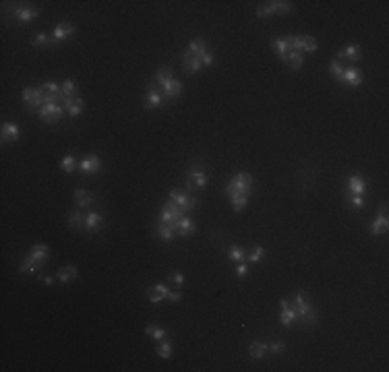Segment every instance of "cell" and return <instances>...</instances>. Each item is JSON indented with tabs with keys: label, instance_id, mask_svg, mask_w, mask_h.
<instances>
[{
	"label": "cell",
	"instance_id": "obj_1",
	"mask_svg": "<svg viewBox=\"0 0 389 372\" xmlns=\"http://www.w3.org/2000/svg\"><path fill=\"white\" fill-rule=\"evenodd\" d=\"M159 91H162V95H164V102H172V99H176V97H180L182 95V83L178 81V79H174L172 77V68L170 66H162V68H157L155 70V77H153V81H151Z\"/></svg>",
	"mask_w": 389,
	"mask_h": 372
},
{
	"label": "cell",
	"instance_id": "obj_2",
	"mask_svg": "<svg viewBox=\"0 0 389 372\" xmlns=\"http://www.w3.org/2000/svg\"><path fill=\"white\" fill-rule=\"evenodd\" d=\"M292 308L296 310V316L298 325L302 327H315L317 325V313L315 308L311 304V298H308L304 291H296V294L292 296Z\"/></svg>",
	"mask_w": 389,
	"mask_h": 372
},
{
	"label": "cell",
	"instance_id": "obj_3",
	"mask_svg": "<svg viewBox=\"0 0 389 372\" xmlns=\"http://www.w3.org/2000/svg\"><path fill=\"white\" fill-rule=\"evenodd\" d=\"M48 257H50L48 244H35L25 255L23 263H21V267H19V269H21V273H37V271L42 269V265L48 260Z\"/></svg>",
	"mask_w": 389,
	"mask_h": 372
},
{
	"label": "cell",
	"instance_id": "obj_4",
	"mask_svg": "<svg viewBox=\"0 0 389 372\" xmlns=\"http://www.w3.org/2000/svg\"><path fill=\"white\" fill-rule=\"evenodd\" d=\"M48 102V93L44 87H25L23 89V104L27 112H39V108Z\"/></svg>",
	"mask_w": 389,
	"mask_h": 372
},
{
	"label": "cell",
	"instance_id": "obj_5",
	"mask_svg": "<svg viewBox=\"0 0 389 372\" xmlns=\"http://www.w3.org/2000/svg\"><path fill=\"white\" fill-rule=\"evenodd\" d=\"M226 193H240V195H251L253 193V176L248 172H238L236 176H232L228 180V184L224 188V195Z\"/></svg>",
	"mask_w": 389,
	"mask_h": 372
},
{
	"label": "cell",
	"instance_id": "obj_6",
	"mask_svg": "<svg viewBox=\"0 0 389 372\" xmlns=\"http://www.w3.org/2000/svg\"><path fill=\"white\" fill-rule=\"evenodd\" d=\"M168 200H172V203L180 209L184 215H188L199 205V200L191 193H188V190H180V188H172L170 195H168Z\"/></svg>",
	"mask_w": 389,
	"mask_h": 372
},
{
	"label": "cell",
	"instance_id": "obj_7",
	"mask_svg": "<svg viewBox=\"0 0 389 372\" xmlns=\"http://www.w3.org/2000/svg\"><path fill=\"white\" fill-rule=\"evenodd\" d=\"M207 184V174L201 164H195L191 170L186 172V190H203Z\"/></svg>",
	"mask_w": 389,
	"mask_h": 372
},
{
	"label": "cell",
	"instance_id": "obj_8",
	"mask_svg": "<svg viewBox=\"0 0 389 372\" xmlns=\"http://www.w3.org/2000/svg\"><path fill=\"white\" fill-rule=\"evenodd\" d=\"M64 114H66V112H64L62 104H58V102L44 104L42 108H39V112H37L39 120H42V122H46V124H54V122H58V120H60Z\"/></svg>",
	"mask_w": 389,
	"mask_h": 372
},
{
	"label": "cell",
	"instance_id": "obj_9",
	"mask_svg": "<svg viewBox=\"0 0 389 372\" xmlns=\"http://www.w3.org/2000/svg\"><path fill=\"white\" fill-rule=\"evenodd\" d=\"M166 102H164V95H162V91L153 85V83H149L147 85V91H145V95H143V108L145 110H157V108H162Z\"/></svg>",
	"mask_w": 389,
	"mask_h": 372
},
{
	"label": "cell",
	"instance_id": "obj_10",
	"mask_svg": "<svg viewBox=\"0 0 389 372\" xmlns=\"http://www.w3.org/2000/svg\"><path fill=\"white\" fill-rule=\"evenodd\" d=\"M184 213L180 209H178L172 200H168V203L162 207V211H159V217H157V221L159 224H170V226H176V221L180 219Z\"/></svg>",
	"mask_w": 389,
	"mask_h": 372
},
{
	"label": "cell",
	"instance_id": "obj_11",
	"mask_svg": "<svg viewBox=\"0 0 389 372\" xmlns=\"http://www.w3.org/2000/svg\"><path fill=\"white\" fill-rule=\"evenodd\" d=\"M62 108H64L66 116L77 118L79 114L83 112V108H85L83 97H81V95H64V97H62Z\"/></svg>",
	"mask_w": 389,
	"mask_h": 372
},
{
	"label": "cell",
	"instance_id": "obj_12",
	"mask_svg": "<svg viewBox=\"0 0 389 372\" xmlns=\"http://www.w3.org/2000/svg\"><path fill=\"white\" fill-rule=\"evenodd\" d=\"M37 15H39V11L35 6H15L13 8V19L17 23H21V25L33 23L37 19Z\"/></svg>",
	"mask_w": 389,
	"mask_h": 372
},
{
	"label": "cell",
	"instance_id": "obj_13",
	"mask_svg": "<svg viewBox=\"0 0 389 372\" xmlns=\"http://www.w3.org/2000/svg\"><path fill=\"white\" fill-rule=\"evenodd\" d=\"M99 170H102V159H99L97 155H87L79 162V174H83V176L97 174Z\"/></svg>",
	"mask_w": 389,
	"mask_h": 372
},
{
	"label": "cell",
	"instance_id": "obj_14",
	"mask_svg": "<svg viewBox=\"0 0 389 372\" xmlns=\"http://www.w3.org/2000/svg\"><path fill=\"white\" fill-rule=\"evenodd\" d=\"M73 33H75V25L68 23V21H62V23H58V25L54 27V31H52V42H54V44H62V42H66L68 37H73Z\"/></svg>",
	"mask_w": 389,
	"mask_h": 372
},
{
	"label": "cell",
	"instance_id": "obj_15",
	"mask_svg": "<svg viewBox=\"0 0 389 372\" xmlns=\"http://www.w3.org/2000/svg\"><path fill=\"white\" fill-rule=\"evenodd\" d=\"M387 228H389V221H387V205H383L381 211L377 213V217L373 219V224H371V234H373V236L387 234Z\"/></svg>",
	"mask_w": 389,
	"mask_h": 372
},
{
	"label": "cell",
	"instance_id": "obj_16",
	"mask_svg": "<svg viewBox=\"0 0 389 372\" xmlns=\"http://www.w3.org/2000/svg\"><path fill=\"white\" fill-rule=\"evenodd\" d=\"M280 308H282V313H280V325L282 327H292L296 320H298V316H296V310L292 308V304H290V300H282L280 302Z\"/></svg>",
	"mask_w": 389,
	"mask_h": 372
},
{
	"label": "cell",
	"instance_id": "obj_17",
	"mask_svg": "<svg viewBox=\"0 0 389 372\" xmlns=\"http://www.w3.org/2000/svg\"><path fill=\"white\" fill-rule=\"evenodd\" d=\"M104 226V215L99 213V211H89L85 215V232L87 234H93V232H99Z\"/></svg>",
	"mask_w": 389,
	"mask_h": 372
},
{
	"label": "cell",
	"instance_id": "obj_18",
	"mask_svg": "<svg viewBox=\"0 0 389 372\" xmlns=\"http://www.w3.org/2000/svg\"><path fill=\"white\" fill-rule=\"evenodd\" d=\"M346 190L350 195H358V197H364L366 193V180L362 176H350L346 182Z\"/></svg>",
	"mask_w": 389,
	"mask_h": 372
},
{
	"label": "cell",
	"instance_id": "obj_19",
	"mask_svg": "<svg viewBox=\"0 0 389 372\" xmlns=\"http://www.w3.org/2000/svg\"><path fill=\"white\" fill-rule=\"evenodd\" d=\"M0 135H2V143H15V141L21 137V128H19V124H15V122H2Z\"/></svg>",
	"mask_w": 389,
	"mask_h": 372
},
{
	"label": "cell",
	"instance_id": "obj_20",
	"mask_svg": "<svg viewBox=\"0 0 389 372\" xmlns=\"http://www.w3.org/2000/svg\"><path fill=\"white\" fill-rule=\"evenodd\" d=\"M180 58H182V66H184L186 73H199V70L203 68L201 58H199V56H193L191 52H186V50L180 54Z\"/></svg>",
	"mask_w": 389,
	"mask_h": 372
},
{
	"label": "cell",
	"instance_id": "obj_21",
	"mask_svg": "<svg viewBox=\"0 0 389 372\" xmlns=\"http://www.w3.org/2000/svg\"><path fill=\"white\" fill-rule=\"evenodd\" d=\"M271 48L275 50V54L280 56V60H284L286 62V58H288V52H290V42H288V35H284V37H273L271 39Z\"/></svg>",
	"mask_w": 389,
	"mask_h": 372
},
{
	"label": "cell",
	"instance_id": "obj_22",
	"mask_svg": "<svg viewBox=\"0 0 389 372\" xmlns=\"http://www.w3.org/2000/svg\"><path fill=\"white\" fill-rule=\"evenodd\" d=\"M195 229H197V226H195V221H193L191 217H188V215H182L180 219H178V221H176V232H178V234H180L182 238H186V236H191V234L195 232Z\"/></svg>",
	"mask_w": 389,
	"mask_h": 372
},
{
	"label": "cell",
	"instance_id": "obj_23",
	"mask_svg": "<svg viewBox=\"0 0 389 372\" xmlns=\"http://www.w3.org/2000/svg\"><path fill=\"white\" fill-rule=\"evenodd\" d=\"M337 58H340V60H350V62H358V60L362 58V50H360V46H356V44L346 46L342 52L337 54Z\"/></svg>",
	"mask_w": 389,
	"mask_h": 372
},
{
	"label": "cell",
	"instance_id": "obj_24",
	"mask_svg": "<svg viewBox=\"0 0 389 372\" xmlns=\"http://www.w3.org/2000/svg\"><path fill=\"white\" fill-rule=\"evenodd\" d=\"M342 83H348L350 87H360L362 85V73L358 70L356 66H350L344 70V81Z\"/></svg>",
	"mask_w": 389,
	"mask_h": 372
},
{
	"label": "cell",
	"instance_id": "obj_25",
	"mask_svg": "<svg viewBox=\"0 0 389 372\" xmlns=\"http://www.w3.org/2000/svg\"><path fill=\"white\" fill-rule=\"evenodd\" d=\"M157 238L162 240V242H172L174 240V234H176V226H170V224H159L157 221V229H155Z\"/></svg>",
	"mask_w": 389,
	"mask_h": 372
},
{
	"label": "cell",
	"instance_id": "obj_26",
	"mask_svg": "<svg viewBox=\"0 0 389 372\" xmlns=\"http://www.w3.org/2000/svg\"><path fill=\"white\" fill-rule=\"evenodd\" d=\"M73 197H75V203H77V209H83V207H89L93 203V195L91 193H87V190H83V188H77L75 193H73Z\"/></svg>",
	"mask_w": 389,
	"mask_h": 372
},
{
	"label": "cell",
	"instance_id": "obj_27",
	"mask_svg": "<svg viewBox=\"0 0 389 372\" xmlns=\"http://www.w3.org/2000/svg\"><path fill=\"white\" fill-rule=\"evenodd\" d=\"M327 70H329V75H331L335 81H344V70H346V66H344V62L340 58H333L331 62H329V66H327Z\"/></svg>",
	"mask_w": 389,
	"mask_h": 372
},
{
	"label": "cell",
	"instance_id": "obj_28",
	"mask_svg": "<svg viewBox=\"0 0 389 372\" xmlns=\"http://www.w3.org/2000/svg\"><path fill=\"white\" fill-rule=\"evenodd\" d=\"M77 275H79L77 267H75V265H68V267H62V269H58V273H56V279L60 281V284H68V281L77 279Z\"/></svg>",
	"mask_w": 389,
	"mask_h": 372
},
{
	"label": "cell",
	"instance_id": "obj_29",
	"mask_svg": "<svg viewBox=\"0 0 389 372\" xmlns=\"http://www.w3.org/2000/svg\"><path fill=\"white\" fill-rule=\"evenodd\" d=\"M68 226H71L75 232H81L85 229V215L81 213V209H75L71 215H68Z\"/></svg>",
	"mask_w": 389,
	"mask_h": 372
},
{
	"label": "cell",
	"instance_id": "obj_30",
	"mask_svg": "<svg viewBox=\"0 0 389 372\" xmlns=\"http://www.w3.org/2000/svg\"><path fill=\"white\" fill-rule=\"evenodd\" d=\"M226 197H228V200H230V205H232L234 211H242L246 207V203H248V197L240 195V193H226Z\"/></svg>",
	"mask_w": 389,
	"mask_h": 372
},
{
	"label": "cell",
	"instance_id": "obj_31",
	"mask_svg": "<svg viewBox=\"0 0 389 372\" xmlns=\"http://www.w3.org/2000/svg\"><path fill=\"white\" fill-rule=\"evenodd\" d=\"M186 52H191L193 56H203V54L207 52V44H205V39H201V37L191 39V44H188Z\"/></svg>",
	"mask_w": 389,
	"mask_h": 372
},
{
	"label": "cell",
	"instance_id": "obj_32",
	"mask_svg": "<svg viewBox=\"0 0 389 372\" xmlns=\"http://www.w3.org/2000/svg\"><path fill=\"white\" fill-rule=\"evenodd\" d=\"M248 356L253 360H263L267 356V343H261V341H255V343L248 345Z\"/></svg>",
	"mask_w": 389,
	"mask_h": 372
},
{
	"label": "cell",
	"instance_id": "obj_33",
	"mask_svg": "<svg viewBox=\"0 0 389 372\" xmlns=\"http://www.w3.org/2000/svg\"><path fill=\"white\" fill-rule=\"evenodd\" d=\"M60 168H62V172H64V174H73L75 170H79V162H77V157H75V155H64V157L60 159Z\"/></svg>",
	"mask_w": 389,
	"mask_h": 372
},
{
	"label": "cell",
	"instance_id": "obj_34",
	"mask_svg": "<svg viewBox=\"0 0 389 372\" xmlns=\"http://www.w3.org/2000/svg\"><path fill=\"white\" fill-rule=\"evenodd\" d=\"M248 263H253V265H257V263H261V260L265 258V248L263 246H255L253 250H248L246 253V257H244Z\"/></svg>",
	"mask_w": 389,
	"mask_h": 372
},
{
	"label": "cell",
	"instance_id": "obj_35",
	"mask_svg": "<svg viewBox=\"0 0 389 372\" xmlns=\"http://www.w3.org/2000/svg\"><path fill=\"white\" fill-rule=\"evenodd\" d=\"M145 335H149L151 339H155V341H162V339H166V329L164 327H157V325H147L145 327Z\"/></svg>",
	"mask_w": 389,
	"mask_h": 372
},
{
	"label": "cell",
	"instance_id": "obj_36",
	"mask_svg": "<svg viewBox=\"0 0 389 372\" xmlns=\"http://www.w3.org/2000/svg\"><path fill=\"white\" fill-rule=\"evenodd\" d=\"M344 200L352 209H362L364 207V197H358V195H350L348 190H344Z\"/></svg>",
	"mask_w": 389,
	"mask_h": 372
},
{
	"label": "cell",
	"instance_id": "obj_37",
	"mask_svg": "<svg viewBox=\"0 0 389 372\" xmlns=\"http://www.w3.org/2000/svg\"><path fill=\"white\" fill-rule=\"evenodd\" d=\"M228 258L230 260H238V263H240V260H244V257H246V250L244 248H240L238 244H232L230 248H228Z\"/></svg>",
	"mask_w": 389,
	"mask_h": 372
},
{
	"label": "cell",
	"instance_id": "obj_38",
	"mask_svg": "<svg viewBox=\"0 0 389 372\" xmlns=\"http://www.w3.org/2000/svg\"><path fill=\"white\" fill-rule=\"evenodd\" d=\"M271 8H273V13L286 15V13L292 11L294 4H292V2H286V0H273V2H271Z\"/></svg>",
	"mask_w": 389,
	"mask_h": 372
},
{
	"label": "cell",
	"instance_id": "obj_39",
	"mask_svg": "<svg viewBox=\"0 0 389 372\" xmlns=\"http://www.w3.org/2000/svg\"><path fill=\"white\" fill-rule=\"evenodd\" d=\"M157 356L162 358V360H168L172 356V343L168 339H162L159 341V345H157Z\"/></svg>",
	"mask_w": 389,
	"mask_h": 372
},
{
	"label": "cell",
	"instance_id": "obj_40",
	"mask_svg": "<svg viewBox=\"0 0 389 372\" xmlns=\"http://www.w3.org/2000/svg\"><path fill=\"white\" fill-rule=\"evenodd\" d=\"M31 44L35 48H44V46H52L54 42H52V35L50 33H37L35 37H31Z\"/></svg>",
	"mask_w": 389,
	"mask_h": 372
},
{
	"label": "cell",
	"instance_id": "obj_41",
	"mask_svg": "<svg viewBox=\"0 0 389 372\" xmlns=\"http://www.w3.org/2000/svg\"><path fill=\"white\" fill-rule=\"evenodd\" d=\"M286 62L290 64L294 70H298L302 66V54L300 52H294V50H290V52H288V58H286Z\"/></svg>",
	"mask_w": 389,
	"mask_h": 372
},
{
	"label": "cell",
	"instance_id": "obj_42",
	"mask_svg": "<svg viewBox=\"0 0 389 372\" xmlns=\"http://www.w3.org/2000/svg\"><path fill=\"white\" fill-rule=\"evenodd\" d=\"M317 48H319V44H317V39H315V37H311V35H302V52L313 54V52H317Z\"/></svg>",
	"mask_w": 389,
	"mask_h": 372
},
{
	"label": "cell",
	"instance_id": "obj_43",
	"mask_svg": "<svg viewBox=\"0 0 389 372\" xmlns=\"http://www.w3.org/2000/svg\"><path fill=\"white\" fill-rule=\"evenodd\" d=\"M286 351V343L284 341H273V343H267V354L271 356H280Z\"/></svg>",
	"mask_w": 389,
	"mask_h": 372
},
{
	"label": "cell",
	"instance_id": "obj_44",
	"mask_svg": "<svg viewBox=\"0 0 389 372\" xmlns=\"http://www.w3.org/2000/svg\"><path fill=\"white\" fill-rule=\"evenodd\" d=\"M60 89H62V95H77V85H75L73 79H66V81H62Z\"/></svg>",
	"mask_w": 389,
	"mask_h": 372
},
{
	"label": "cell",
	"instance_id": "obj_45",
	"mask_svg": "<svg viewBox=\"0 0 389 372\" xmlns=\"http://www.w3.org/2000/svg\"><path fill=\"white\" fill-rule=\"evenodd\" d=\"M42 87H44L46 93H52V95H60V93H62L60 83H56V81H46Z\"/></svg>",
	"mask_w": 389,
	"mask_h": 372
},
{
	"label": "cell",
	"instance_id": "obj_46",
	"mask_svg": "<svg viewBox=\"0 0 389 372\" xmlns=\"http://www.w3.org/2000/svg\"><path fill=\"white\" fill-rule=\"evenodd\" d=\"M271 15H275L273 13V8H271V2H265V4H259L257 6V17H271Z\"/></svg>",
	"mask_w": 389,
	"mask_h": 372
},
{
	"label": "cell",
	"instance_id": "obj_47",
	"mask_svg": "<svg viewBox=\"0 0 389 372\" xmlns=\"http://www.w3.org/2000/svg\"><path fill=\"white\" fill-rule=\"evenodd\" d=\"M151 291H155L157 296H162L164 300H168V294H170V287H168L166 284H155V286L151 287Z\"/></svg>",
	"mask_w": 389,
	"mask_h": 372
},
{
	"label": "cell",
	"instance_id": "obj_48",
	"mask_svg": "<svg viewBox=\"0 0 389 372\" xmlns=\"http://www.w3.org/2000/svg\"><path fill=\"white\" fill-rule=\"evenodd\" d=\"M168 281H170L172 286H176V287H180L182 284H184V275L178 271V273H170V277H168Z\"/></svg>",
	"mask_w": 389,
	"mask_h": 372
},
{
	"label": "cell",
	"instance_id": "obj_49",
	"mask_svg": "<svg viewBox=\"0 0 389 372\" xmlns=\"http://www.w3.org/2000/svg\"><path fill=\"white\" fill-rule=\"evenodd\" d=\"M199 58H201L203 66H211V64L215 62V56H213V52H209V50H207V52H205L203 56H199Z\"/></svg>",
	"mask_w": 389,
	"mask_h": 372
},
{
	"label": "cell",
	"instance_id": "obj_50",
	"mask_svg": "<svg viewBox=\"0 0 389 372\" xmlns=\"http://www.w3.org/2000/svg\"><path fill=\"white\" fill-rule=\"evenodd\" d=\"M236 275H238V277H246V275H248V265L244 263V260H240V263H238V267H236Z\"/></svg>",
	"mask_w": 389,
	"mask_h": 372
},
{
	"label": "cell",
	"instance_id": "obj_51",
	"mask_svg": "<svg viewBox=\"0 0 389 372\" xmlns=\"http://www.w3.org/2000/svg\"><path fill=\"white\" fill-rule=\"evenodd\" d=\"M147 298H149V302H151V304H162V302H164V298H162V296H157L155 291H151V289L147 291Z\"/></svg>",
	"mask_w": 389,
	"mask_h": 372
},
{
	"label": "cell",
	"instance_id": "obj_52",
	"mask_svg": "<svg viewBox=\"0 0 389 372\" xmlns=\"http://www.w3.org/2000/svg\"><path fill=\"white\" fill-rule=\"evenodd\" d=\"M168 300H172V302H182V294L180 291H170V294H168Z\"/></svg>",
	"mask_w": 389,
	"mask_h": 372
},
{
	"label": "cell",
	"instance_id": "obj_53",
	"mask_svg": "<svg viewBox=\"0 0 389 372\" xmlns=\"http://www.w3.org/2000/svg\"><path fill=\"white\" fill-rule=\"evenodd\" d=\"M39 281H42V284H46V286H52V284H54V279L50 277V275H44V273H39Z\"/></svg>",
	"mask_w": 389,
	"mask_h": 372
}]
</instances>
